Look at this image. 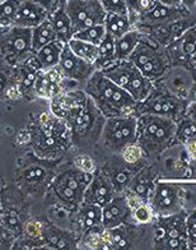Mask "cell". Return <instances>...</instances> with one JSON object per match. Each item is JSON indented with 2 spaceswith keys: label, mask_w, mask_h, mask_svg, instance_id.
Returning a JSON list of instances; mask_svg holds the SVG:
<instances>
[{
  "label": "cell",
  "mask_w": 196,
  "mask_h": 250,
  "mask_svg": "<svg viewBox=\"0 0 196 250\" xmlns=\"http://www.w3.org/2000/svg\"><path fill=\"white\" fill-rule=\"evenodd\" d=\"M182 128H178L177 126V133L176 135H178V138L182 139L183 142H190L195 139L196 137V123L191 119H187L185 122H182Z\"/></svg>",
  "instance_id": "obj_30"
},
{
  "label": "cell",
  "mask_w": 196,
  "mask_h": 250,
  "mask_svg": "<svg viewBox=\"0 0 196 250\" xmlns=\"http://www.w3.org/2000/svg\"><path fill=\"white\" fill-rule=\"evenodd\" d=\"M64 46H65V43L59 41V40H55L53 42L47 43L39 51H37L35 54V58H36L39 70L50 69V68L59 65Z\"/></svg>",
  "instance_id": "obj_18"
},
{
  "label": "cell",
  "mask_w": 196,
  "mask_h": 250,
  "mask_svg": "<svg viewBox=\"0 0 196 250\" xmlns=\"http://www.w3.org/2000/svg\"><path fill=\"white\" fill-rule=\"evenodd\" d=\"M128 60H130L140 70L141 74L152 82L163 76L170 64V59L166 51L160 49L159 43L149 40L145 35H143Z\"/></svg>",
  "instance_id": "obj_4"
},
{
  "label": "cell",
  "mask_w": 196,
  "mask_h": 250,
  "mask_svg": "<svg viewBox=\"0 0 196 250\" xmlns=\"http://www.w3.org/2000/svg\"><path fill=\"white\" fill-rule=\"evenodd\" d=\"M130 214L131 207L126 197H114L105 207H102V224L105 229L111 230L126 225Z\"/></svg>",
  "instance_id": "obj_14"
},
{
  "label": "cell",
  "mask_w": 196,
  "mask_h": 250,
  "mask_svg": "<svg viewBox=\"0 0 196 250\" xmlns=\"http://www.w3.org/2000/svg\"><path fill=\"white\" fill-rule=\"evenodd\" d=\"M151 206L154 213L159 217L181 212L182 194L180 187L174 184H158L151 195Z\"/></svg>",
  "instance_id": "obj_8"
},
{
  "label": "cell",
  "mask_w": 196,
  "mask_h": 250,
  "mask_svg": "<svg viewBox=\"0 0 196 250\" xmlns=\"http://www.w3.org/2000/svg\"><path fill=\"white\" fill-rule=\"evenodd\" d=\"M85 93L102 112V115L107 118L131 115L137 105V102L125 89L107 78L102 70H96L88 79Z\"/></svg>",
  "instance_id": "obj_1"
},
{
  "label": "cell",
  "mask_w": 196,
  "mask_h": 250,
  "mask_svg": "<svg viewBox=\"0 0 196 250\" xmlns=\"http://www.w3.org/2000/svg\"><path fill=\"white\" fill-rule=\"evenodd\" d=\"M181 101L172 95H163V93H154L153 91L147 99L143 101L140 107L141 114H156V115L172 118L180 112Z\"/></svg>",
  "instance_id": "obj_13"
},
{
  "label": "cell",
  "mask_w": 196,
  "mask_h": 250,
  "mask_svg": "<svg viewBox=\"0 0 196 250\" xmlns=\"http://www.w3.org/2000/svg\"><path fill=\"white\" fill-rule=\"evenodd\" d=\"M126 4H128L129 8V16H130V20L134 24L137 22V17H139V5H140V0H126Z\"/></svg>",
  "instance_id": "obj_35"
},
{
  "label": "cell",
  "mask_w": 196,
  "mask_h": 250,
  "mask_svg": "<svg viewBox=\"0 0 196 250\" xmlns=\"http://www.w3.org/2000/svg\"><path fill=\"white\" fill-rule=\"evenodd\" d=\"M58 66L61 70L64 78L78 83H87L88 79L93 76V73L97 70L96 65L78 58L68 45L64 46Z\"/></svg>",
  "instance_id": "obj_9"
},
{
  "label": "cell",
  "mask_w": 196,
  "mask_h": 250,
  "mask_svg": "<svg viewBox=\"0 0 196 250\" xmlns=\"http://www.w3.org/2000/svg\"><path fill=\"white\" fill-rule=\"evenodd\" d=\"M23 232L28 239L31 240H42L43 239V229L42 225L39 224V221L31 220L28 221L24 227H23Z\"/></svg>",
  "instance_id": "obj_31"
},
{
  "label": "cell",
  "mask_w": 196,
  "mask_h": 250,
  "mask_svg": "<svg viewBox=\"0 0 196 250\" xmlns=\"http://www.w3.org/2000/svg\"><path fill=\"white\" fill-rule=\"evenodd\" d=\"M98 50H99V58H98L97 62H96V68L103 69L106 65H108L110 62H114L115 56V39L111 35H106L105 39L102 40V42L98 45Z\"/></svg>",
  "instance_id": "obj_23"
},
{
  "label": "cell",
  "mask_w": 196,
  "mask_h": 250,
  "mask_svg": "<svg viewBox=\"0 0 196 250\" xmlns=\"http://www.w3.org/2000/svg\"><path fill=\"white\" fill-rule=\"evenodd\" d=\"M49 21L51 22V26L55 31L58 40L66 45L74 36V30H73L72 21L66 13L65 7L59 8L53 14H50Z\"/></svg>",
  "instance_id": "obj_19"
},
{
  "label": "cell",
  "mask_w": 196,
  "mask_h": 250,
  "mask_svg": "<svg viewBox=\"0 0 196 250\" xmlns=\"http://www.w3.org/2000/svg\"><path fill=\"white\" fill-rule=\"evenodd\" d=\"M102 231H84L79 248H83V249H103V241H102L101 236Z\"/></svg>",
  "instance_id": "obj_27"
},
{
  "label": "cell",
  "mask_w": 196,
  "mask_h": 250,
  "mask_svg": "<svg viewBox=\"0 0 196 250\" xmlns=\"http://www.w3.org/2000/svg\"><path fill=\"white\" fill-rule=\"evenodd\" d=\"M137 119L133 115L108 118L102 129L106 147L111 151H120L134 143L137 141Z\"/></svg>",
  "instance_id": "obj_6"
},
{
  "label": "cell",
  "mask_w": 196,
  "mask_h": 250,
  "mask_svg": "<svg viewBox=\"0 0 196 250\" xmlns=\"http://www.w3.org/2000/svg\"><path fill=\"white\" fill-rule=\"evenodd\" d=\"M33 1H36L41 7L45 8L49 14H53L59 8L65 7L66 3V0H33Z\"/></svg>",
  "instance_id": "obj_33"
},
{
  "label": "cell",
  "mask_w": 196,
  "mask_h": 250,
  "mask_svg": "<svg viewBox=\"0 0 196 250\" xmlns=\"http://www.w3.org/2000/svg\"><path fill=\"white\" fill-rule=\"evenodd\" d=\"M106 35H107V32H106L105 24H97V26L88 27V28H84V30L74 33L73 39L82 40L85 42L93 43V45L98 46L102 42V40L105 39Z\"/></svg>",
  "instance_id": "obj_24"
},
{
  "label": "cell",
  "mask_w": 196,
  "mask_h": 250,
  "mask_svg": "<svg viewBox=\"0 0 196 250\" xmlns=\"http://www.w3.org/2000/svg\"><path fill=\"white\" fill-rule=\"evenodd\" d=\"M64 79L65 78L58 65L50 68V69L39 70L33 88H35L36 95L39 97L53 100L54 97L62 92Z\"/></svg>",
  "instance_id": "obj_12"
},
{
  "label": "cell",
  "mask_w": 196,
  "mask_h": 250,
  "mask_svg": "<svg viewBox=\"0 0 196 250\" xmlns=\"http://www.w3.org/2000/svg\"><path fill=\"white\" fill-rule=\"evenodd\" d=\"M66 45L70 47V50L78 58L85 60L89 64L96 65L98 58H99V50H98L97 45H93V43L85 42V41L77 39H72Z\"/></svg>",
  "instance_id": "obj_22"
},
{
  "label": "cell",
  "mask_w": 196,
  "mask_h": 250,
  "mask_svg": "<svg viewBox=\"0 0 196 250\" xmlns=\"http://www.w3.org/2000/svg\"><path fill=\"white\" fill-rule=\"evenodd\" d=\"M3 1H5V0H0V4H1V3H3Z\"/></svg>",
  "instance_id": "obj_38"
},
{
  "label": "cell",
  "mask_w": 196,
  "mask_h": 250,
  "mask_svg": "<svg viewBox=\"0 0 196 250\" xmlns=\"http://www.w3.org/2000/svg\"><path fill=\"white\" fill-rule=\"evenodd\" d=\"M88 95L83 91H62L60 95L51 100V111L59 119H65L66 122L78 115L88 104Z\"/></svg>",
  "instance_id": "obj_10"
},
{
  "label": "cell",
  "mask_w": 196,
  "mask_h": 250,
  "mask_svg": "<svg viewBox=\"0 0 196 250\" xmlns=\"http://www.w3.org/2000/svg\"><path fill=\"white\" fill-rule=\"evenodd\" d=\"M182 7L191 12L196 8V0H182Z\"/></svg>",
  "instance_id": "obj_37"
},
{
  "label": "cell",
  "mask_w": 196,
  "mask_h": 250,
  "mask_svg": "<svg viewBox=\"0 0 196 250\" xmlns=\"http://www.w3.org/2000/svg\"><path fill=\"white\" fill-rule=\"evenodd\" d=\"M144 33L139 28H133L118 39H115V60H128Z\"/></svg>",
  "instance_id": "obj_17"
},
{
  "label": "cell",
  "mask_w": 196,
  "mask_h": 250,
  "mask_svg": "<svg viewBox=\"0 0 196 250\" xmlns=\"http://www.w3.org/2000/svg\"><path fill=\"white\" fill-rule=\"evenodd\" d=\"M177 124L172 118L141 114L137 119V143L151 155L160 153L176 137Z\"/></svg>",
  "instance_id": "obj_2"
},
{
  "label": "cell",
  "mask_w": 196,
  "mask_h": 250,
  "mask_svg": "<svg viewBox=\"0 0 196 250\" xmlns=\"http://www.w3.org/2000/svg\"><path fill=\"white\" fill-rule=\"evenodd\" d=\"M131 216H133V218H134L137 224L148 225L152 224V221H153L156 213H154L151 204L141 202V203H139L131 209Z\"/></svg>",
  "instance_id": "obj_26"
},
{
  "label": "cell",
  "mask_w": 196,
  "mask_h": 250,
  "mask_svg": "<svg viewBox=\"0 0 196 250\" xmlns=\"http://www.w3.org/2000/svg\"><path fill=\"white\" fill-rule=\"evenodd\" d=\"M74 165L78 170L87 174H92L95 171V164L91 160V157L87 155H78L74 157Z\"/></svg>",
  "instance_id": "obj_32"
},
{
  "label": "cell",
  "mask_w": 196,
  "mask_h": 250,
  "mask_svg": "<svg viewBox=\"0 0 196 250\" xmlns=\"http://www.w3.org/2000/svg\"><path fill=\"white\" fill-rule=\"evenodd\" d=\"M49 16L50 14L47 13V10L41 7L39 4H37L36 1L24 0L14 17L12 26L33 30L35 27L45 22L46 20H49Z\"/></svg>",
  "instance_id": "obj_15"
},
{
  "label": "cell",
  "mask_w": 196,
  "mask_h": 250,
  "mask_svg": "<svg viewBox=\"0 0 196 250\" xmlns=\"http://www.w3.org/2000/svg\"><path fill=\"white\" fill-rule=\"evenodd\" d=\"M114 197L115 187L110 176L102 174V172H96V174H93L88 187L85 189L83 202L98 204L101 207H105Z\"/></svg>",
  "instance_id": "obj_11"
},
{
  "label": "cell",
  "mask_w": 196,
  "mask_h": 250,
  "mask_svg": "<svg viewBox=\"0 0 196 250\" xmlns=\"http://www.w3.org/2000/svg\"><path fill=\"white\" fill-rule=\"evenodd\" d=\"M187 232H189V248L195 245L196 248V214L187 220Z\"/></svg>",
  "instance_id": "obj_34"
},
{
  "label": "cell",
  "mask_w": 196,
  "mask_h": 250,
  "mask_svg": "<svg viewBox=\"0 0 196 250\" xmlns=\"http://www.w3.org/2000/svg\"><path fill=\"white\" fill-rule=\"evenodd\" d=\"M105 28L108 35L114 39H118L126 32L134 28L129 14H106Z\"/></svg>",
  "instance_id": "obj_20"
},
{
  "label": "cell",
  "mask_w": 196,
  "mask_h": 250,
  "mask_svg": "<svg viewBox=\"0 0 196 250\" xmlns=\"http://www.w3.org/2000/svg\"><path fill=\"white\" fill-rule=\"evenodd\" d=\"M118 87L140 104L153 91V83L141 74V72L130 60H115L101 69Z\"/></svg>",
  "instance_id": "obj_3"
},
{
  "label": "cell",
  "mask_w": 196,
  "mask_h": 250,
  "mask_svg": "<svg viewBox=\"0 0 196 250\" xmlns=\"http://www.w3.org/2000/svg\"><path fill=\"white\" fill-rule=\"evenodd\" d=\"M122 158H124V161L126 164H130V165H134L137 164L139 160L143 156V149L137 143H131V145H128L122 149Z\"/></svg>",
  "instance_id": "obj_29"
},
{
  "label": "cell",
  "mask_w": 196,
  "mask_h": 250,
  "mask_svg": "<svg viewBox=\"0 0 196 250\" xmlns=\"http://www.w3.org/2000/svg\"><path fill=\"white\" fill-rule=\"evenodd\" d=\"M78 224L83 231H102L105 227L102 224V207L98 204L83 202L78 212Z\"/></svg>",
  "instance_id": "obj_16"
},
{
  "label": "cell",
  "mask_w": 196,
  "mask_h": 250,
  "mask_svg": "<svg viewBox=\"0 0 196 250\" xmlns=\"http://www.w3.org/2000/svg\"><path fill=\"white\" fill-rule=\"evenodd\" d=\"M158 3L163 4L170 8H181L182 7V0H157Z\"/></svg>",
  "instance_id": "obj_36"
},
{
  "label": "cell",
  "mask_w": 196,
  "mask_h": 250,
  "mask_svg": "<svg viewBox=\"0 0 196 250\" xmlns=\"http://www.w3.org/2000/svg\"><path fill=\"white\" fill-rule=\"evenodd\" d=\"M65 10L72 21L74 33L105 23L106 12L99 0H66Z\"/></svg>",
  "instance_id": "obj_7"
},
{
  "label": "cell",
  "mask_w": 196,
  "mask_h": 250,
  "mask_svg": "<svg viewBox=\"0 0 196 250\" xmlns=\"http://www.w3.org/2000/svg\"><path fill=\"white\" fill-rule=\"evenodd\" d=\"M32 30L0 26V58L10 64L26 62L32 55Z\"/></svg>",
  "instance_id": "obj_5"
},
{
  "label": "cell",
  "mask_w": 196,
  "mask_h": 250,
  "mask_svg": "<svg viewBox=\"0 0 196 250\" xmlns=\"http://www.w3.org/2000/svg\"><path fill=\"white\" fill-rule=\"evenodd\" d=\"M99 3L108 14H129L126 0H99Z\"/></svg>",
  "instance_id": "obj_28"
},
{
  "label": "cell",
  "mask_w": 196,
  "mask_h": 250,
  "mask_svg": "<svg viewBox=\"0 0 196 250\" xmlns=\"http://www.w3.org/2000/svg\"><path fill=\"white\" fill-rule=\"evenodd\" d=\"M24 0H5L0 4V26H12L17 12Z\"/></svg>",
  "instance_id": "obj_25"
},
{
  "label": "cell",
  "mask_w": 196,
  "mask_h": 250,
  "mask_svg": "<svg viewBox=\"0 0 196 250\" xmlns=\"http://www.w3.org/2000/svg\"><path fill=\"white\" fill-rule=\"evenodd\" d=\"M55 40H58V37L51 26V22L46 20L32 30V53L36 54L47 43L53 42Z\"/></svg>",
  "instance_id": "obj_21"
}]
</instances>
